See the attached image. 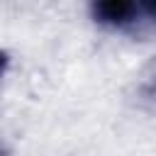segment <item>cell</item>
<instances>
[{
    "mask_svg": "<svg viewBox=\"0 0 156 156\" xmlns=\"http://www.w3.org/2000/svg\"><path fill=\"white\" fill-rule=\"evenodd\" d=\"M90 20L107 29V32H119V34H149L154 29V5L141 2V0H95L88 7Z\"/></svg>",
    "mask_w": 156,
    "mask_h": 156,
    "instance_id": "6da1fadb",
    "label": "cell"
},
{
    "mask_svg": "<svg viewBox=\"0 0 156 156\" xmlns=\"http://www.w3.org/2000/svg\"><path fill=\"white\" fill-rule=\"evenodd\" d=\"M0 156H5V154H2V149H0Z\"/></svg>",
    "mask_w": 156,
    "mask_h": 156,
    "instance_id": "3957f363",
    "label": "cell"
},
{
    "mask_svg": "<svg viewBox=\"0 0 156 156\" xmlns=\"http://www.w3.org/2000/svg\"><path fill=\"white\" fill-rule=\"evenodd\" d=\"M7 68H10V54L0 49V80L5 78V73H7Z\"/></svg>",
    "mask_w": 156,
    "mask_h": 156,
    "instance_id": "7a4b0ae2",
    "label": "cell"
}]
</instances>
